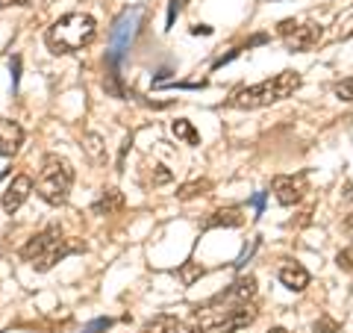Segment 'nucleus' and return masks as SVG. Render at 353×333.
Here are the masks:
<instances>
[{"label": "nucleus", "mask_w": 353, "mask_h": 333, "mask_svg": "<svg viewBox=\"0 0 353 333\" xmlns=\"http://www.w3.org/2000/svg\"><path fill=\"white\" fill-rule=\"evenodd\" d=\"M97 36V21L88 12H68L57 18L44 32V41H48L50 53L65 57V53H80Z\"/></svg>", "instance_id": "obj_1"}, {"label": "nucleus", "mask_w": 353, "mask_h": 333, "mask_svg": "<svg viewBox=\"0 0 353 333\" xmlns=\"http://www.w3.org/2000/svg\"><path fill=\"white\" fill-rule=\"evenodd\" d=\"M297 88H301V74L297 71H280L262 80L256 86H245L233 92V97L227 101V106L233 109H262V106H271V104H280L285 97H292Z\"/></svg>", "instance_id": "obj_2"}, {"label": "nucleus", "mask_w": 353, "mask_h": 333, "mask_svg": "<svg viewBox=\"0 0 353 333\" xmlns=\"http://www.w3.org/2000/svg\"><path fill=\"white\" fill-rule=\"evenodd\" d=\"M192 318L197 321V327L203 333H236V330L256 321V310L250 304H236V301L212 298L209 304L197 307V313Z\"/></svg>", "instance_id": "obj_3"}, {"label": "nucleus", "mask_w": 353, "mask_h": 333, "mask_svg": "<svg viewBox=\"0 0 353 333\" xmlns=\"http://www.w3.org/2000/svg\"><path fill=\"white\" fill-rule=\"evenodd\" d=\"M83 245L65 239L62 236V227L59 225H48L41 233H36L24 248H21V257H24L36 272H50L57 263H62L68 254L80 251Z\"/></svg>", "instance_id": "obj_4"}, {"label": "nucleus", "mask_w": 353, "mask_h": 333, "mask_svg": "<svg viewBox=\"0 0 353 333\" xmlns=\"http://www.w3.org/2000/svg\"><path fill=\"white\" fill-rule=\"evenodd\" d=\"M74 186V165L59 157V153H48L41 160L39 169V180H36V192L48 207H62L71 195Z\"/></svg>", "instance_id": "obj_5"}, {"label": "nucleus", "mask_w": 353, "mask_h": 333, "mask_svg": "<svg viewBox=\"0 0 353 333\" xmlns=\"http://www.w3.org/2000/svg\"><path fill=\"white\" fill-rule=\"evenodd\" d=\"M141 15H145V9H141V6H132V9H127V12L115 21L112 32H109V36H112V48H109V57H106V62H109V65H118V59L124 57V50L130 48L132 36L139 32Z\"/></svg>", "instance_id": "obj_6"}, {"label": "nucleus", "mask_w": 353, "mask_h": 333, "mask_svg": "<svg viewBox=\"0 0 353 333\" xmlns=\"http://www.w3.org/2000/svg\"><path fill=\"white\" fill-rule=\"evenodd\" d=\"M271 192H274V198H277V204L294 207L306 192V177L303 174H297V177L294 174H280V177H274Z\"/></svg>", "instance_id": "obj_7"}, {"label": "nucleus", "mask_w": 353, "mask_h": 333, "mask_svg": "<svg viewBox=\"0 0 353 333\" xmlns=\"http://www.w3.org/2000/svg\"><path fill=\"white\" fill-rule=\"evenodd\" d=\"M32 177L30 174H15L12 177V183H9L6 189H3V198H0V207H3V213L6 216H15L21 207H24V201L30 198V192H32Z\"/></svg>", "instance_id": "obj_8"}, {"label": "nucleus", "mask_w": 353, "mask_h": 333, "mask_svg": "<svg viewBox=\"0 0 353 333\" xmlns=\"http://www.w3.org/2000/svg\"><path fill=\"white\" fill-rule=\"evenodd\" d=\"M321 39H324V27L321 24H297L283 41H285V50L306 53V50H312Z\"/></svg>", "instance_id": "obj_9"}, {"label": "nucleus", "mask_w": 353, "mask_h": 333, "mask_svg": "<svg viewBox=\"0 0 353 333\" xmlns=\"http://www.w3.org/2000/svg\"><path fill=\"white\" fill-rule=\"evenodd\" d=\"M24 145V127L12 118H0V157H15Z\"/></svg>", "instance_id": "obj_10"}, {"label": "nucleus", "mask_w": 353, "mask_h": 333, "mask_svg": "<svg viewBox=\"0 0 353 333\" xmlns=\"http://www.w3.org/2000/svg\"><path fill=\"white\" fill-rule=\"evenodd\" d=\"M253 295H256V277H253V274H245V277H239V280H233V283H230L224 292H218L215 298H221V301L248 304Z\"/></svg>", "instance_id": "obj_11"}, {"label": "nucleus", "mask_w": 353, "mask_h": 333, "mask_svg": "<svg viewBox=\"0 0 353 333\" xmlns=\"http://www.w3.org/2000/svg\"><path fill=\"white\" fill-rule=\"evenodd\" d=\"M277 277H280V283L289 292H303L306 286H309V272L303 269L301 263H285L283 269L277 272Z\"/></svg>", "instance_id": "obj_12"}, {"label": "nucleus", "mask_w": 353, "mask_h": 333, "mask_svg": "<svg viewBox=\"0 0 353 333\" xmlns=\"http://www.w3.org/2000/svg\"><path fill=\"white\" fill-rule=\"evenodd\" d=\"M121 207H124V195H121L118 189H106V192H101V198L92 204V213L94 216H112Z\"/></svg>", "instance_id": "obj_13"}, {"label": "nucleus", "mask_w": 353, "mask_h": 333, "mask_svg": "<svg viewBox=\"0 0 353 333\" xmlns=\"http://www.w3.org/2000/svg\"><path fill=\"white\" fill-rule=\"evenodd\" d=\"M176 330H180V318L171 316V313H159L150 321H145L139 333H176Z\"/></svg>", "instance_id": "obj_14"}, {"label": "nucleus", "mask_w": 353, "mask_h": 333, "mask_svg": "<svg viewBox=\"0 0 353 333\" xmlns=\"http://www.w3.org/2000/svg\"><path fill=\"white\" fill-rule=\"evenodd\" d=\"M245 216H241L239 207H227V209H215L212 218L206 221V227H239Z\"/></svg>", "instance_id": "obj_15"}, {"label": "nucleus", "mask_w": 353, "mask_h": 333, "mask_svg": "<svg viewBox=\"0 0 353 333\" xmlns=\"http://www.w3.org/2000/svg\"><path fill=\"white\" fill-rule=\"evenodd\" d=\"M171 133L180 142H185V145H192V148H197L201 145V133H197L194 127H192V121H185V118H176V121H171Z\"/></svg>", "instance_id": "obj_16"}, {"label": "nucleus", "mask_w": 353, "mask_h": 333, "mask_svg": "<svg viewBox=\"0 0 353 333\" xmlns=\"http://www.w3.org/2000/svg\"><path fill=\"white\" fill-rule=\"evenodd\" d=\"M209 189H212V183H209V180H192V183H183V186H180L176 198H180V201H192V198L206 195Z\"/></svg>", "instance_id": "obj_17"}, {"label": "nucleus", "mask_w": 353, "mask_h": 333, "mask_svg": "<svg viewBox=\"0 0 353 333\" xmlns=\"http://www.w3.org/2000/svg\"><path fill=\"white\" fill-rule=\"evenodd\" d=\"M206 274V269L201 263H194V260H189V263H183L180 269H176V277H180V280L185 283V286H192L194 280H201V277Z\"/></svg>", "instance_id": "obj_18"}, {"label": "nucleus", "mask_w": 353, "mask_h": 333, "mask_svg": "<svg viewBox=\"0 0 353 333\" xmlns=\"http://www.w3.org/2000/svg\"><path fill=\"white\" fill-rule=\"evenodd\" d=\"M83 148L92 157V162H103V139L97 133H85L83 136Z\"/></svg>", "instance_id": "obj_19"}, {"label": "nucleus", "mask_w": 353, "mask_h": 333, "mask_svg": "<svg viewBox=\"0 0 353 333\" xmlns=\"http://www.w3.org/2000/svg\"><path fill=\"white\" fill-rule=\"evenodd\" d=\"M333 92L339 101H345V104H353V77H345V80H339L333 86Z\"/></svg>", "instance_id": "obj_20"}, {"label": "nucleus", "mask_w": 353, "mask_h": 333, "mask_svg": "<svg viewBox=\"0 0 353 333\" xmlns=\"http://www.w3.org/2000/svg\"><path fill=\"white\" fill-rule=\"evenodd\" d=\"M171 180H174V174L168 171V165H153V171H150V183L153 186H165Z\"/></svg>", "instance_id": "obj_21"}, {"label": "nucleus", "mask_w": 353, "mask_h": 333, "mask_svg": "<svg viewBox=\"0 0 353 333\" xmlns=\"http://www.w3.org/2000/svg\"><path fill=\"white\" fill-rule=\"evenodd\" d=\"M341 327H339V321L336 318H330V316H321L315 321V327H312V333H339Z\"/></svg>", "instance_id": "obj_22"}, {"label": "nucleus", "mask_w": 353, "mask_h": 333, "mask_svg": "<svg viewBox=\"0 0 353 333\" xmlns=\"http://www.w3.org/2000/svg\"><path fill=\"white\" fill-rule=\"evenodd\" d=\"M109 327H112V318H94L83 327V333H106Z\"/></svg>", "instance_id": "obj_23"}, {"label": "nucleus", "mask_w": 353, "mask_h": 333, "mask_svg": "<svg viewBox=\"0 0 353 333\" xmlns=\"http://www.w3.org/2000/svg\"><path fill=\"white\" fill-rule=\"evenodd\" d=\"M336 265H339V269H345V272H353V245L345 248V251H339Z\"/></svg>", "instance_id": "obj_24"}, {"label": "nucleus", "mask_w": 353, "mask_h": 333, "mask_svg": "<svg viewBox=\"0 0 353 333\" xmlns=\"http://www.w3.org/2000/svg\"><path fill=\"white\" fill-rule=\"evenodd\" d=\"M256 245H259V239H250V245H245V251H241V254H239V260H236L239 269H241V265H245V263L250 260V254L256 251Z\"/></svg>", "instance_id": "obj_25"}, {"label": "nucleus", "mask_w": 353, "mask_h": 333, "mask_svg": "<svg viewBox=\"0 0 353 333\" xmlns=\"http://www.w3.org/2000/svg\"><path fill=\"white\" fill-rule=\"evenodd\" d=\"M183 3H185V0H171V9H168V21H165V27H174V18L183 12Z\"/></svg>", "instance_id": "obj_26"}, {"label": "nucleus", "mask_w": 353, "mask_h": 333, "mask_svg": "<svg viewBox=\"0 0 353 333\" xmlns=\"http://www.w3.org/2000/svg\"><path fill=\"white\" fill-rule=\"evenodd\" d=\"M297 27V21H292V18H285V21H280V24H277V32H280V36L285 39V36H289V32Z\"/></svg>", "instance_id": "obj_27"}, {"label": "nucleus", "mask_w": 353, "mask_h": 333, "mask_svg": "<svg viewBox=\"0 0 353 333\" xmlns=\"http://www.w3.org/2000/svg\"><path fill=\"white\" fill-rule=\"evenodd\" d=\"M130 148H132V136H127V139H124V145H121V153H118V171L124 169V157H127V151H130Z\"/></svg>", "instance_id": "obj_28"}, {"label": "nucleus", "mask_w": 353, "mask_h": 333, "mask_svg": "<svg viewBox=\"0 0 353 333\" xmlns=\"http://www.w3.org/2000/svg\"><path fill=\"white\" fill-rule=\"evenodd\" d=\"M192 32H194V36H209V32H212V27H206V24H194V27H192Z\"/></svg>", "instance_id": "obj_29"}, {"label": "nucleus", "mask_w": 353, "mask_h": 333, "mask_svg": "<svg viewBox=\"0 0 353 333\" xmlns=\"http://www.w3.org/2000/svg\"><path fill=\"white\" fill-rule=\"evenodd\" d=\"M30 0H0V6L3 9H9V6H27Z\"/></svg>", "instance_id": "obj_30"}, {"label": "nucleus", "mask_w": 353, "mask_h": 333, "mask_svg": "<svg viewBox=\"0 0 353 333\" xmlns=\"http://www.w3.org/2000/svg\"><path fill=\"white\" fill-rule=\"evenodd\" d=\"M265 333H289L285 327H271V330H265Z\"/></svg>", "instance_id": "obj_31"}, {"label": "nucleus", "mask_w": 353, "mask_h": 333, "mask_svg": "<svg viewBox=\"0 0 353 333\" xmlns=\"http://www.w3.org/2000/svg\"><path fill=\"white\" fill-rule=\"evenodd\" d=\"M0 180H3V174H0Z\"/></svg>", "instance_id": "obj_32"}]
</instances>
